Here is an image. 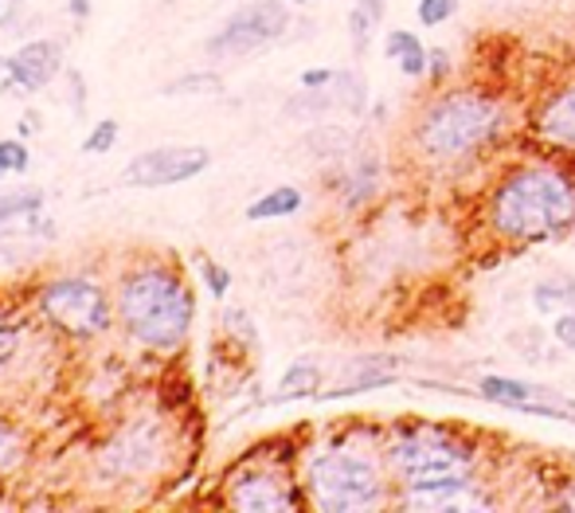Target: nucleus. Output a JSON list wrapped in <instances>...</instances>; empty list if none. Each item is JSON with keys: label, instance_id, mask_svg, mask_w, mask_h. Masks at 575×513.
<instances>
[{"label": "nucleus", "instance_id": "nucleus-23", "mask_svg": "<svg viewBox=\"0 0 575 513\" xmlns=\"http://www.w3.org/2000/svg\"><path fill=\"white\" fill-rule=\"evenodd\" d=\"M396 63H400V71L408 75V79H423V71H427V48H423V43H415V48L403 51Z\"/></svg>", "mask_w": 575, "mask_h": 513}, {"label": "nucleus", "instance_id": "nucleus-4", "mask_svg": "<svg viewBox=\"0 0 575 513\" xmlns=\"http://www.w3.org/2000/svg\"><path fill=\"white\" fill-rule=\"evenodd\" d=\"M501 118L505 110L482 95H447L420 122V146L435 158H462L470 149L486 146L501 129Z\"/></svg>", "mask_w": 575, "mask_h": 513}, {"label": "nucleus", "instance_id": "nucleus-30", "mask_svg": "<svg viewBox=\"0 0 575 513\" xmlns=\"http://www.w3.org/2000/svg\"><path fill=\"white\" fill-rule=\"evenodd\" d=\"M430 67H435V75H442V67H447V55H442V51H435V63H430Z\"/></svg>", "mask_w": 575, "mask_h": 513}, {"label": "nucleus", "instance_id": "nucleus-18", "mask_svg": "<svg viewBox=\"0 0 575 513\" xmlns=\"http://www.w3.org/2000/svg\"><path fill=\"white\" fill-rule=\"evenodd\" d=\"M572 283H564V278H552V283H540L537 287V310L540 314H548V310L564 306V302H572Z\"/></svg>", "mask_w": 575, "mask_h": 513}, {"label": "nucleus", "instance_id": "nucleus-28", "mask_svg": "<svg viewBox=\"0 0 575 513\" xmlns=\"http://www.w3.org/2000/svg\"><path fill=\"white\" fill-rule=\"evenodd\" d=\"M552 334H557L560 346L575 349V306L567 310V314H560V317H557V329H552Z\"/></svg>", "mask_w": 575, "mask_h": 513}, {"label": "nucleus", "instance_id": "nucleus-1", "mask_svg": "<svg viewBox=\"0 0 575 513\" xmlns=\"http://www.w3.org/2000/svg\"><path fill=\"white\" fill-rule=\"evenodd\" d=\"M575 224V185L557 168H521L493 197V227L501 236L537 243Z\"/></svg>", "mask_w": 575, "mask_h": 513}, {"label": "nucleus", "instance_id": "nucleus-14", "mask_svg": "<svg viewBox=\"0 0 575 513\" xmlns=\"http://www.w3.org/2000/svg\"><path fill=\"white\" fill-rule=\"evenodd\" d=\"M302 208V192L290 185L274 188V192H266V197H259L251 208H247V220H278V216H293Z\"/></svg>", "mask_w": 575, "mask_h": 513}, {"label": "nucleus", "instance_id": "nucleus-5", "mask_svg": "<svg viewBox=\"0 0 575 513\" xmlns=\"http://www.w3.org/2000/svg\"><path fill=\"white\" fill-rule=\"evenodd\" d=\"M310 490L322 510H368L380 498V466L352 447L317 454L310 463Z\"/></svg>", "mask_w": 575, "mask_h": 513}, {"label": "nucleus", "instance_id": "nucleus-26", "mask_svg": "<svg viewBox=\"0 0 575 513\" xmlns=\"http://www.w3.org/2000/svg\"><path fill=\"white\" fill-rule=\"evenodd\" d=\"M16 451H20V439H16V431H12V427H4V424H0V471H4V466H12V463H16Z\"/></svg>", "mask_w": 575, "mask_h": 513}, {"label": "nucleus", "instance_id": "nucleus-22", "mask_svg": "<svg viewBox=\"0 0 575 513\" xmlns=\"http://www.w3.org/2000/svg\"><path fill=\"white\" fill-rule=\"evenodd\" d=\"M192 90H220V79L215 75H188V79H180V83H168L165 87V95H192Z\"/></svg>", "mask_w": 575, "mask_h": 513}, {"label": "nucleus", "instance_id": "nucleus-24", "mask_svg": "<svg viewBox=\"0 0 575 513\" xmlns=\"http://www.w3.org/2000/svg\"><path fill=\"white\" fill-rule=\"evenodd\" d=\"M204 283H208V290H212V298H224L227 287H232V275H227L220 263H204Z\"/></svg>", "mask_w": 575, "mask_h": 513}, {"label": "nucleus", "instance_id": "nucleus-15", "mask_svg": "<svg viewBox=\"0 0 575 513\" xmlns=\"http://www.w3.org/2000/svg\"><path fill=\"white\" fill-rule=\"evenodd\" d=\"M388 9V0H357L352 4V16H349V32H352V43L364 48L372 40V32L380 28V16Z\"/></svg>", "mask_w": 575, "mask_h": 513}, {"label": "nucleus", "instance_id": "nucleus-10", "mask_svg": "<svg viewBox=\"0 0 575 513\" xmlns=\"http://www.w3.org/2000/svg\"><path fill=\"white\" fill-rule=\"evenodd\" d=\"M161 431L153 424H134L117 435L114 443L102 454V474L110 478H129V474H146L161 459Z\"/></svg>", "mask_w": 575, "mask_h": 513}, {"label": "nucleus", "instance_id": "nucleus-27", "mask_svg": "<svg viewBox=\"0 0 575 513\" xmlns=\"http://www.w3.org/2000/svg\"><path fill=\"white\" fill-rule=\"evenodd\" d=\"M333 79H337V71H329V67H310V71H302V87H305V90H325Z\"/></svg>", "mask_w": 575, "mask_h": 513}, {"label": "nucleus", "instance_id": "nucleus-9", "mask_svg": "<svg viewBox=\"0 0 575 513\" xmlns=\"http://www.w3.org/2000/svg\"><path fill=\"white\" fill-rule=\"evenodd\" d=\"M478 392L486 400L501 408H513V412L528 415H552V420H575V400L552 392V388L525 385V380H505V376H486L478 385Z\"/></svg>", "mask_w": 575, "mask_h": 513}, {"label": "nucleus", "instance_id": "nucleus-3", "mask_svg": "<svg viewBox=\"0 0 575 513\" xmlns=\"http://www.w3.org/2000/svg\"><path fill=\"white\" fill-rule=\"evenodd\" d=\"M388 459L415 493L408 505L450 510V493L470 490V451L442 435H403L391 443Z\"/></svg>", "mask_w": 575, "mask_h": 513}, {"label": "nucleus", "instance_id": "nucleus-25", "mask_svg": "<svg viewBox=\"0 0 575 513\" xmlns=\"http://www.w3.org/2000/svg\"><path fill=\"white\" fill-rule=\"evenodd\" d=\"M16 349H20V329L9 326V322H0V368L9 365Z\"/></svg>", "mask_w": 575, "mask_h": 513}, {"label": "nucleus", "instance_id": "nucleus-12", "mask_svg": "<svg viewBox=\"0 0 575 513\" xmlns=\"http://www.w3.org/2000/svg\"><path fill=\"white\" fill-rule=\"evenodd\" d=\"M232 505L247 513H271V510H293L290 486L271 471H247L243 478H235L232 486Z\"/></svg>", "mask_w": 575, "mask_h": 513}, {"label": "nucleus", "instance_id": "nucleus-16", "mask_svg": "<svg viewBox=\"0 0 575 513\" xmlns=\"http://www.w3.org/2000/svg\"><path fill=\"white\" fill-rule=\"evenodd\" d=\"M39 204H43V192L39 188H20V192H9V197L0 200V227L9 224V220H36L39 216Z\"/></svg>", "mask_w": 575, "mask_h": 513}, {"label": "nucleus", "instance_id": "nucleus-21", "mask_svg": "<svg viewBox=\"0 0 575 513\" xmlns=\"http://www.w3.org/2000/svg\"><path fill=\"white\" fill-rule=\"evenodd\" d=\"M454 9H459V0H420V21L427 24V28H435V24H442L447 16H454Z\"/></svg>", "mask_w": 575, "mask_h": 513}, {"label": "nucleus", "instance_id": "nucleus-6", "mask_svg": "<svg viewBox=\"0 0 575 513\" xmlns=\"http://www.w3.org/2000/svg\"><path fill=\"white\" fill-rule=\"evenodd\" d=\"M39 310L55 322L59 329H67L75 337H95L107 329L110 302L107 295L87 283V278H59L39 290Z\"/></svg>", "mask_w": 575, "mask_h": 513}, {"label": "nucleus", "instance_id": "nucleus-2", "mask_svg": "<svg viewBox=\"0 0 575 513\" xmlns=\"http://www.w3.org/2000/svg\"><path fill=\"white\" fill-rule=\"evenodd\" d=\"M196 298L185 287V278L168 275V271H137L117 290V314L126 329L153 349H168L185 341L192 326Z\"/></svg>", "mask_w": 575, "mask_h": 513}, {"label": "nucleus", "instance_id": "nucleus-20", "mask_svg": "<svg viewBox=\"0 0 575 513\" xmlns=\"http://www.w3.org/2000/svg\"><path fill=\"white\" fill-rule=\"evenodd\" d=\"M114 141H117V122L102 118L95 129H90V138L83 141V149H87V153H110V149H114Z\"/></svg>", "mask_w": 575, "mask_h": 513}, {"label": "nucleus", "instance_id": "nucleus-31", "mask_svg": "<svg viewBox=\"0 0 575 513\" xmlns=\"http://www.w3.org/2000/svg\"><path fill=\"white\" fill-rule=\"evenodd\" d=\"M0 177H4V168H0Z\"/></svg>", "mask_w": 575, "mask_h": 513}, {"label": "nucleus", "instance_id": "nucleus-8", "mask_svg": "<svg viewBox=\"0 0 575 513\" xmlns=\"http://www.w3.org/2000/svg\"><path fill=\"white\" fill-rule=\"evenodd\" d=\"M208 161H212V153H208L204 146H157L129 161L126 173H122V185H129V188L180 185V180L200 177L208 168Z\"/></svg>", "mask_w": 575, "mask_h": 513}, {"label": "nucleus", "instance_id": "nucleus-11", "mask_svg": "<svg viewBox=\"0 0 575 513\" xmlns=\"http://www.w3.org/2000/svg\"><path fill=\"white\" fill-rule=\"evenodd\" d=\"M59 67H63V51H59V43H51V40L24 43V48H20L16 55L4 63V71H9L4 90L36 95V90H43L51 79H55Z\"/></svg>", "mask_w": 575, "mask_h": 513}, {"label": "nucleus", "instance_id": "nucleus-19", "mask_svg": "<svg viewBox=\"0 0 575 513\" xmlns=\"http://www.w3.org/2000/svg\"><path fill=\"white\" fill-rule=\"evenodd\" d=\"M32 158L24 141H0V168L4 173H28Z\"/></svg>", "mask_w": 575, "mask_h": 513}, {"label": "nucleus", "instance_id": "nucleus-29", "mask_svg": "<svg viewBox=\"0 0 575 513\" xmlns=\"http://www.w3.org/2000/svg\"><path fill=\"white\" fill-rule=\"evenodd\" d=\"M71 12H75L78 21H87V16H90V0H71Z\"/></svg>", "mask_w": 575, "mask_h": 513}, {"label": "nucleus", "instance_id": "nucleus-7", "mask_svg": "<svg viewBox=\"0 0 575 513\" xmlns=\"http://www.w3.org/2000/svg\"><path fill=\"white\" fill-rule=\"evenodd\" d=\"M290 28V12H286L283 0H259L251 9H239L224 28L215 32L208 51L215 60H227V55H247V51L263 48V43L278 40L283 32Z\"/></svg>", "mask_w": 575, "mask_h": 513}, {"label": "nucleus", "instance_id": "nucleus-17", "mask_svg": "<svg viewBox=\"0 0 575 513\" xmlns=\"http://www.w3.org/2000/svg\"><path fill=\"white\" fill-rule=\"evenodd\" d=\"M317 385H322V373H317V365H310V361H298V365H290V373L283 376V400H293V396H310L317 392Z\"/></svg>", "mask_w": 575, "mask_h": 513}, {"label": "nucleus", "instance_id": "nucleus-13", "mask_svg": "<svg viewBox=\"0 0 575 513\" xmlns=\"http://www.w3.org/2000/svg\"><path fill=\"white\" fill-rule=\"evenodd\" d=\"M540 134L560 149H575V87L560 90L540 114Z\"/></svg>", "mask_w": 575, "mask_h": 513}]
</instances>
